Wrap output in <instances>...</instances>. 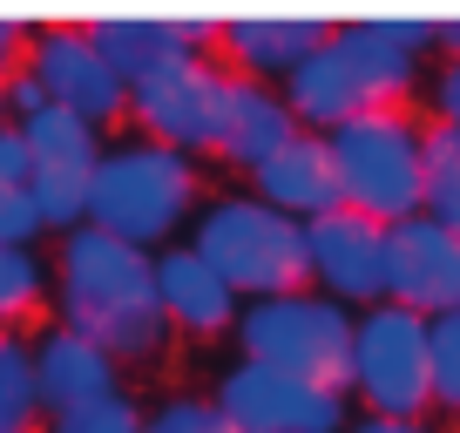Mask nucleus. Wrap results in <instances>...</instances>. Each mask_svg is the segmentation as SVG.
I'll return each mask as SVG.
<instances>
[{
    "mask_svg": "<svg viewBox=\"0 0 460 433\" xmlns=\"http://www.w3.org/2000/svg\"><path fill=\"white\" fill-rule=\"evenodd\" d=\"M48 305V258L34 244H0V332L28 325Z\"/></svg>",
    "mask_w": 460,
    "mask_h": 433,
    "instance_id": "obj_21",
    "label": "nucleus"
},
{
    "mask_svg": "<svg viewBox=\"0 0 460 433\" xmlns=\"http://www.w3.org/2000/svg\"><path fill=\"white\" fill-rule=\"evenodd\" d=\"M28 359H34V400L48 413H68V406H88L102 393H122V366L95 346V339L68 332V325H48L41 339H28Z\"/></svg>",
    "mask_w": 460,
    "mask_h": 433,
    "instance_id": "obj_14",
    "label": "nucleus"
},
{
    "mask_svg": "<svg viewBox=\"0 0 460 433\" xmlns=\"http://www.w3.org/2000/svg\"><path fill=\"white\" fill-rule=\"evenodd\" d=\"M88 41H95V55L109 61L122 82H136V75L163 68V61L176 55H210L217 48V21H170V14H143V21H82Z\"/></svg>",
    "mask_w": 460,
    "mask_h": 433,
    "instance_id": "obj_17",
    "label": "nucleus"
},
{
    "mask_svg": "<svg viewBox=\"0 0 460 433\" xmlns=\"http://www.w3.org/2000/svg\"><path fill=\"white\" fill-rule=\"evenodd\" d=\"M190 251L224 278L237 298H278V291H305V224L278 216L271 203H258L251 190L210 197L197 210Z\"/></svg>",
    "mask_w": 460,
    "mask_h": 433,
    "instance_id": "obj_3",
    "label": "nucleus"
},
{
    "mask_svg": "<svg viewBox=\"0 0 460 433\" xmlns=\"http://www.w3.org/2000/svg\"><path fill=\"white\" fill-rule=\"evenodd\" d=\"M291 136H298V122H291L285 95H278L271 82H244V75H230V82H224V116H217L210 156H224L230 170L251 176L258 163H271Z\"/></svg>",
    "mask_w": 460,
    "mask_h": 433,
    "instance_id": "obj_16",
    "label": "nucleus"
},
{
    "mask_svg": "<svg viewBox=\"0 0 460 433\" xmlns=\"http://www.w3.org/2000/svg\"><path fill=\"white\" fill-rule=\"evenodd\" d=\"M41 433H143V400H136V393H102V400H88V406L48 413Z\"/></svg>",
    "mask_w": 460,
    "mask_h": 433,
    "instance_id": "obj_25",
    "label": "nucleus"
},
{
    "mask_svg": "<svg viewBox=\"0 0 460 433\" xmlns=\"http://www.w3.org/2000/svg\"><path fill=\"white\" fill-rule=\"evenodd\" d=\"M420 216L460 244V136L440 122L420 129Z\"/></svg>",
    "mask_w": 460,
    "mask_h": 433,
    "instance_id": "obj_20",
    "label": "nucleus"
},
{
    "mask_svg": "<svg viewBox=\"0 0 460 433\" xmlns=\"http://www.w3.org/2000/svg\"><path fill=\"white\" fill-rule=\"evenodd\" d=\"M0 433H41V400H34V359L21 332H0Z\"/></svg>",
    "mask_w": 460,
    "mask_h": 433,
    "instance_id": "obj_22",
    "label": "nucleus"
},
{
    "mask_svg": "<svg viewBox=\"0 0 460 433\" xmlns=\"http://www.w3.org/2000/svg\"><path fill=\"white\" fill-rule=\"evenodd\" d=\"M48 298L61 312L55 325L95 339L115 366H156L170 352V325L156 312L149 251L95 231V224H75L61 237L55 264H48Z\"/></svg>",
    "mask_w": 460,
    "mask_h": 433,
    "instance_id": "obj_1",
    "label": "nucleus"
},
{
    "mask_svg": "<svg viewBox=\"0 0 460 433\" xmlns=\"http://www.w3.org/2000/svg\"><path fill=\"white\" fill-rule=\"evenodd\" d=\"M433 122L460 136V61H440V75H433Z\"/></svg>",
    "mask_w": 460,
    "mask_h": 433,
    "instance_id": "obj_29",
    "label": "nucleus"
},
{
    "mask_svg": "<svg viewBox=\"0 0 460 433\" xmlns=\"http://www.w3.org/2000/svg\"><path fill=\"white\" fill-rule=\"evenodd\" d=\"M420 129L406 109H373L325 136L332 176H339V210L373 216V224H406L420 216Z\"/></svg>",
    "mask_w": 460,
    "mask_h": 433,
    "instance_id": "obj_5",
    "label": "nucleus"
},
{
    "mask_svg": "<svg viewBox=\"0 0 460 433\" xmlns=\"http://www.w3.org/2000/svg\"><path fill=\"white\" fill-rule=\"evenodd\" d=\"M433 48L440 61H460V21H433Z\"/></svg>",
    "mask_w": 460,
    "mask_h": 433,
    "instance_id": "obj_33",
    "label": "nucleus"
},
{
    "mask_svg": "<svg viewBox=\"0 0 460 433\" xmlns=\"http://www.w3.org/2000/svg\"><path fill=\"white\" fill-rule=\"evenodd\" d=\"M345 433H440L433 420H379V413H359L345 420Z\"/></svg>",
    "mask_w": 460,
    "mask_h": 433,
    "instance_id": "obj_32",
    "label": "nucleus"
},
{
    "mask_svg": "<svg viewBox=\"0 0 460 433\" xmlns=\"http://www.w3.org/2000/svg\"><path fill=\"white\" fill-rule=\"evenodd\" d=\"M237 359L271 366V373L312 379V386H339L345 393V359H352V312L332 298L305 291H278V298H251L237 305Z\"/></svg>",
    "mask_w": 460,
    "mask_h": 433,
    "instance_id": "obj_4",
    "label": "nucleus"
},
{
    "mask_svg": "<svg viewBox=\"0 0 460 433\" xmlns=\"http://www.w3.org/2000/svg\"><path fill=\"white\" fill-rule=\"evenodd\" d=\"M34 237H41V216H34L28 190L0 183V244H34Z\"/></svg>",
    "mask_w": 460,
    "mask_h": 433,
    "instance_id": "obj_27",
    "label": "nucleus"
},
{
    "mask_svg": "<svg viewBox=\"0 0 460 433\" xmlns=\"http://www.w3.org/2000/svg\"><path fill=\"white\" fill-rule=\"evenodd\" d=\"M251 197L271 203V210L291 216V224H312V216L339 210V176H332L325 136H305V129H298L271 163H258V170H251Z\"/></svg>",
    "mask_w": 460,
    "mask_h": 433,
    "instance_id": "obj_18",
    "label": "nucleus"
},
{
    "mask_svg": "<svg viewBox=\"0 0 460 433\" xmlns=\"http://www.w3.org/2000/svg\"><path fill=\"white\" fill-rule=\"evenodd\" d=\"M345 400H359V413L379 420H427V318L406 305H366L352 312V359H345Z\"/></svg>",
    "mask_w": 460,
    "mask_h": 433,
    "instance_id": "obj_6",
    "label": "nucleus"
},
{
    "mask_svg": "<svg viewBox=\"0 0 460 433\" xmlns=\"http://www.w3.org/2000/svg\"><path fill=\"white\" fill-rule=\"evenodd\" d=\"M332 34V21H305V14H251V21H217V55L230 61L224 75L244 82H285L305 55Z\"/></svg>",
    "mask_w": 460,
    "mask_h": 433,
    "instance_id": "obj_15",
    "label": "nucleus"
},
{
    "mask_svg": "<svg viewBox=\"0 0 460 433\" xmlns=\"http://www.w3.org/2000/svg\"><path fill=\"white\" fill-rule=\"evenodd\" d=\"M149 271H156V312H163V325H170V339L183 332V339L203 346V339H217V332L237 325V305L244 298H237L190 244H163L156 258H149Z\"/></svg>",
    "mask_w": 460,
    "mask_h": 433,
    "instance_id": "obj_13",
    "label": "nucleus"
},
{
    "mask_svg": "<svg viewBox=\"0 0 460 433\" xmlns=\"http://www.w3.org/2000/svg\"><path fill=\"white\" fill-rule=\"evenodd\" d=\"M197 163L176 156V149L149 143V136H122V143H102L95 170H88V224L122 244L149 251L176 244L190 216H197Z\"/></svg>",
    "mask_w": 460,
    "mask_h": 433,
    "instance_id": "obj_2",
    "label": "nucleus"
},
{
    "mask_svg": "<svg viewBox=\"0 0 460 433\" xmlns=\"http://www.w3.org/2000/svg\"><path fill=\"white\" fill-rule=\"evenodd\" d=\"M332 48L352 68L366 109H406L420 61L433 55V21H339Z\"/></svg>",
    "mask_w": 460,
    "mask_h": 433,
    "instance_id": "obj_11",
    "label": "nucleus"
},
{
    "mask_svg": "<svg viewBox=\"0 0 460 433\" xmlns=\"http://www.w3.org/2000/svg\"><path fill=\"white\" fill-rule=\"evenodd\" d=\"M386 305H406L413 318L460 312V244L440 224H386Z\"/></svg>",
    "mask_w": 460,
    "mask_h": 433,
    "instance_id": "obj_12",
    "label": "nucleus"
},
{
    "mask_svg": "<svg viewBox=\"0 0 460 433\" xmlns=\"http://www.w3.org/2000/svg\"><path fill=\"white\" fill-rule=\"evenodd\" d=\"M28 203H34V216H41V231L68 237L75 224H88V170H34Z\"/></svg>",
    "mask_w": 460,
    "mask_h": 433,
    "instance_id": "obj_23",
    "label": "nucleus"
},
{
    "mask_svg": "<svg viewBox=\"0 0 460 433\" xmlns=\"http://www.w3.org/2000/svg\"><path fill=\"white\" fill-rule=\"evenodd\" d=\"M28 21H0V82H7V75L21 68V61H28Z\"/></svg>",
    "mask_w": 460,
    "mask_h": 433,
    "instance_id": "obj_31",
    "label": "nucleus"
},
{
    "mask_svg": "<svg viewBox=\"0 0 460 433\" xmlns=\"http://www.w3.org/2000/svg\"><path fill=\"white\" fill-rule=\"evenodd\" d=\"M305 285L318 298L366 312L386 298V224L352 210H325L305 224Z\"/></svg>",
    "mask_w": 460,
    "mask_h": 433,
    "instance_id": "obj_10",
    "label": "nucleus"
},
{
    "mask_svg": "<svg viewBox=\"0 0 460 433\" xmlns=\"http://www.w3.org/2000/svg\"><path fill=\"white\" fill-rule=\"evenodd\" d=\"M0 122H7V102H0Z\"/></svg>",
    "mask_w": 460,
    "mask_h": 433,
    "instance_id": "obj_34",
    "label": "nucleus"
},
{
    "mask_svg": "<svg viewBox=\"0 0 460 433\" xmlns=\"http://www.w3.org/2000/svg\"><path fill=\"white\" fill-rule=\"evenodd\" d=\"M143 433H237V427H230L210 400L176 393V400H163V406H149V413H143Z\"/></svg>",
    "mask_w": 460,
    "mask_h": 433,
    "instance_id": "obj_26",
    "label": "nucleus"
},
{
    "mask_svg": "<svg viewBox=\"0 0 460 433\" xmlns=\"http://www.w3.org/2000/svg\"><path fill=\"white\" fill-rule=\"evenodd\" d=\"M14 129H21V143H28L34 170H95V156H102V129L82 122V116H68V109H55V102H41Z\"/></svg>",
    "mask_w": 460,
    "mask_h": 433,
    "instance_id": "obj_19",
    "label": "nucleus"
},
{
    "mask_svg": "<svg viewBox=\"0 0 460 433\" xmlns=\"http://www.w3.org/2000/svg\"><path fill=\"white\" fill-rule=\"evenodd\" d=\"M210 406L237 433H345V420H352V400L339 386H312V379L271 373L251 359L217 373Z\"/></svg>",
    "mask_w": 460,
    "mask_h": 433,
    "instance_id": "obj_8",
    "label": "nucleus"
},
{
    "mask_svg": "<svg viewBox=\"0 0 460 433\" xmlns=\"http://www.w3.org/2000/svg\"><path fill=\"white\" fill-rule=\"evenodd\" d=\"M224 82L230 75L217 68L210 55H176V61H163V68L136 75L122 116L136 122V136H149V143H163V149L197 163V156H210V143H217Z\"/></svg>",
    "mask_w": 460,
    "mask_h": 433,
    "instance_id": "obj_7",
    "label": "nucleus"
},
{
    "mask_svg": "<svg viewBox=\"0 0 460 433\" xmlns=\"http://www.w3.org/2000/svg\"><path fill=\"white\" fill-rule=\"evenodd\" d=\"M0 102H7V122H28L34 116V109H41V82H34V75L28 68H14V75H7V82H0Z\"/></svg>",
    "mask_w": 460,
    "mask_h": 433,
    "instance_id": "obj_30",
    "label": "nucleus"
},
{
    "mask_svg": "<svg viewBox=\"0 0 460 433\" xmlns=\"http://www.w3.org/2000/svg\"><path fill=\"white\" fill-rule=\"evenodd\" d=\"M427 393H433V413L460 420V312L427 318Z\"/></svg>",
    "mask_w": 460,
    "mask_h": 433,
    "instance_id": "obj_24",
    "label": "nucleus"
},
{
    "mask_svg": "<svg viewBox=\"0 0 460 433\" xmlns=\"http://www.w3.org/2000/svg\"><path fill=\"white\" fill-rule=\"evenodd\" d=\"M21 68L41 82V95L55 102V109L95 122V129L122 122V109H129V82L95 55V41H88L82 21H48V28H34Z\"/></svg>",
    "mask_w": 460,
    "mask_h": 433,
    "instance_id": "obj_9",
    "label": "nucleus"
},
{
    "mask_svg": "<svg viewBox=\"0 0 460 433\" xmlns=\"http://www.w3.org/2000/svg\"><path fill=\"white\" fill-rule=\"evenodd\" d=\"M28 176H34L28 143H21L14 122H0V183H7V190H28Z\"/></svg>",
    "mask_w": 460,
    "mask_h": 433,
    "instance_id": "obj_28",
    "label": "nucleus"
}]
</instances>
